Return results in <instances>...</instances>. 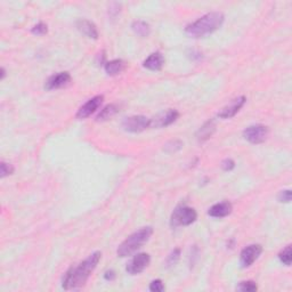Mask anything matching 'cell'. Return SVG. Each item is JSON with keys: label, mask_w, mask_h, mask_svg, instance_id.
<instances>
[{"label": "cell", "mask_w": 292, "mask_h": 292, "mask_svg": "<svg viewBox=\"0 0 292 292\" xmlns=\"http://www.w3.org/2000/svg\"><path fill=\"white\" fill-rule=\"evenodd\" d=\"M102 258L101 251H95L88 258L81 261L78 266L70 267L62 279V288L64 290H77L85 286L89 276L97 267Z\"/></svg>", "instance_id": "cell-1"}, {"label": "cell", "mask_w": 292, "mask_h": 292, "mask_svg": "<svg viewBox=\"0 0 292 292\" xmlns=\"http://www.w3.org/2000/svg\"><path fill=\"white\" fill-rule=\"evenodd\" d=\"M225 16L221 12H210L185 28L186 35L192 38H202L211 35L221 28Z\"/></svg>", "instance_id": "cell-2"}, {"label": "cell", "mask_w": 292, "mask_h": 292, "mask_svg": "<svg viewBox=\"0 0 292 292\" xmlns=\"http://www.w3.org/2000/svg\"><path fill=\"white\" fill-rule=\"evenodd\" d=\"M152 234L153 229L151 226L143 227V229L136 231L135 233L129 235L126 240L119 245V248L117 250V256L124 258L135 253L137 250L142 248L144 244L149 242Z\"/></svg>", "instance_id": "cell-3"}, {"label": "cell", "mask_w": 292, "mask_h": 292, "mask_svg": "<svg viewBox=\"0 0 292 292\" xmlns=\"http://www.w3.org/2000/svg\"><path fill=\"white\" fill-rule=\"evenodd\" d=\"M198 219V214L191 207L187 206H178L173 211L170 217V226L173 229L179 226H189Z\"/></svg>", "instance_id": "cell-4"}, {"label": "cell", "mask_w": 292, "mask_h": 292, "mask_svg": "<svg viewBox=\"0 0 292 292\" xmlns=\"http://www.w3.org/2000/svg\"><path fill=\"white\" fill-rule=\"evenodd\" d=\"M122 127L128 132H142L151 127V119L145 116H132L123 120Z\"/></svg>", "instance_id": "cell-5"}, {"label": "cell", "mask_w": 292, "mask_h": 292, "mask_svg": "<svg viewBox=\"0 0 292 292\" xmlns=\"http://www.w3.org/2000/svg\"><path fill=\"white\" fill-rule=\"evenodd\" d=\"M269 129L264 124H252L244 129L243 137L251 144H261L266 140Z\"/></svg>", "instance_id": "cell-6"}, {"label": "cell", "mask_w": 292, "mask_h": 292, "mask_svg": "<svg viewBox=\"0 0 292 292\" xmlns=\"http://www.w3.org/2000/svg\"><path fill=\"white\" fill-rule=\"evenodd\" d=\"M263 253V246L260 244H250L242 250L240 253V264L242 268H248L255 264Z\"/></svg>", "instance_id": "cell-7"}, {"label": "cell", "mask_w": 292, "mask_h": 292, "mask_svg": "<svg viewBox=\"0 0 292 292\" xmlns=\"http://www.w3.org/2000/svg\"><path fill=\"white\" fill-rule=\"evenodd\" d=\"M179 117V112L177 110L169 109L166 112L159 113L153 119H151V127L150 128H164L168 127L174 122H176Z\"/></svg>", "instance_id": "cell-8"}, {"label": "cell", "mask_w": 292, "mask_h": 292, "mask_svg": "<svg viewBox=\"0 0 292 292\" xmlns=\"http://www.w3.org/2000/svg\"><path fill=\"white\" fill-rule=\"evenodd\" d=\"M150 263L151 257L149 253H138L127 264L126 272L130 275H137L149 266Z\"/></svg>", "instance_id": "cell-9"}, {"label": "cell", "mask_w": 292, "mask_h": 292, "mask_svg": "<svg viewBox=\"0 0 292 292\" xmlns=\"http://www.w3.org/2000/svg\"><path fill=\"white\" fill-rule=\"evenodd\" d=\"M104 96L103 95H97L93 98H90L83 104L80 109L78 110L77 112V117L78 119H86L97 111L98 109L101 108V105L103 104Z\"/></svg>", "instance_id": "cell-10"}, {"label": "cell", "mask_w": 292, "mask_h": 292, "mask_svg": "<svg viewBox=\"0 0 292 292\" xmlns=\"http://www.w3.org/2000/svg\"><path fill=\"white\" fill-rule=\"evenodd\" d=\"M245 102H246L245 96H240V97L234 98V100L231 101L229 104L224 106L221 111L218 112V117H221V119H231V117H235L236 116V113L243 108Z\"/></svg>", "instance_id": "cell-11"}, {"label": "cell", "mask_w": 292, "mask_h": 292, "mask_svg": "<svg viewBox=\"0 0 292 292\" xmlns=\"http://www.w3.org/2000/svg\"><path fill=\"white\" fill-rule=\"evenodd\" d=\"M71 82V75L69 72H59L58 74L52 75L48 78V80L45 83V89L54 90L63 88Z\"/></svg>", "instance_id": "cell-12"}, {"label": "cell", "mask_w": 292, "mask_h": 292, "mask_svg": "<svg viewBox=\"0 0 292 292\" xmlns=\"http://www.w3.org/2000/svg\"><path fill=\"white\" fill-rule=\"evenodd\" d=\"M233 210V206L230 201H223V202L216 203L208 210V215L214 218H224L231 215Z\"/></svg>", "instance_id": "cell-13"}, {"label": "cell", "mask_w": 292, "mask_h": 292, "mask_svg": "<svg viewBox=\"0 0 292 292\" xmlns=\"http://www.w3.org/2000/svg\"><path fill=\"white\" fill-rule=\"evenodd\" d=\"M165 65V58L160 52H155L143 62V66L150 71H160Z\"/></svg>", "instance_id": "cell-14"}, {"label": "cell", "mask_w": 292, "mask_h": 292, "mask_svg": "<svg viewBox=\"0 0 292 292\" xmlns=\"http://www.w3.org/2000/svg\"><path fill=\"white\" fill-rule=\"evenodd\" d=\"M216 131V122L214 120H208L196 131V139L199 143H204L212 137Z\"/></svg>", "instance_id": "cell-15"}, {"label": "cell", "mask_w": 292, "mask_h": 292, "mask_svg": "<svg viewBox=\"0 0 292 292\" xmlns=\"http://www.w3.org/2000/svg\"><path fill=\"white\" fill-rule=\"evenodd\" d=\"M77 29L82 33V35L90 38V39H98L97 28L93 22H90L88 20H79L77 21Z\"/></svg>", "instance_id": "cell-16"}, {"label": "cell", "mask_w": 292, "mask_h": 292, "mask_svg": "<svg viewBox=\"0 0 292 292\" xmlns=\"http://www.w3.org/2000/svg\"><path fill=\"white\" fill-rule=\"evenodd\" d=\"M105 72L109 75H117L126 69V62L122 59H113L110 62H106L104 65Z\"/></svg>", "instance_id": "cell-17"}, {"label": "cell", "mask_w": 292, "mask_h": 292, "mask_svg": "<svg viewBox=\"0 0 292 292\" xmlns=\"http://www.w3.org/2000/svg\"><path fill=\"white\" fill-rule=\"evenodd\" d=\"M120 111V106L117 104H109L104 106L103 109L101 110V112L98 113V116L96 117L97 121H106L111 117H115L117 112Z\"/></svg>", "instance_id": "cell-18"}, {"label": "cell", "mask_w": 292, "mask_h": 292, "mask_svg": "<svg viewBox=\"0 0 292 292\" xmlns=\"http://www.w3.org/2000/svg\"><path fill=\"white\" fill-rule=\"evenodd\" d=\"M131 29L136 35L142 37V38H146L150 36L151 33V28L150 25L144 21H135L134 23L131 24Z\"/></svg>", "instance_id": "cell-19"}, {"label": "cell", "mask_w": 292, "mask_h": 292, "mask_svg": "<svg viewBox=\"0 0 292 292\" xmlns=\"http://www.w3.org/2000/svg\"><path fill=\"white\" fill-rule=\"evenodd\" d=\"M279 259L281 263L286 266H290L292 261V251H291V245H287L282 251L279 253Z\"/></svg>", "instance_id": "cell-20"}, {"label": "cell", "mask_w": 292, "mask_h": 292, "mask_svg": "<svg viewBox=\"0 0 292 292\" xmlns=\"http://www.w3.org/2000/svg\"><path fill=\"white\" fill-rule=\"evenodd\" d=\"M183 145H184V143L181 142V140H178V139L170 140V142L166 144L164 150L168 153H175V152H177V151L181 150Z\"/></svg>", "instance_id": "cell-21"}, {"label": "cell", "mask_w": 292, "mask_h": 292, "mask_svg": "<svg viewBox=\"0 0 292 292\" xmlns=\"http://www.w3.org/2000/svg\"><path fill=\"white\" fill-rule=\"evenodd\" d=\"M180 258V249L177 248V249H174L172 253L168 256L166 260V267H174L175 265L178 263V260H179Z\"/></svg>", "instance_id": "cell-22"}, {"label": "cell", "mask_w": 292, "mask_h": 292, "mask_svg": "<svg viewBox=\"0 0 292 292\" xmlns=\"http://www.w3.org/2000/svg\"><path fill=\"white\" fill-rule=\"evenodd\" d=\"M236 289L238 291H243V292H255L258 290V286L256 282L253 281H243L238 284Z\"/></svg>", "instance_id": "cell-23"}, {"label": "cell", "mask_w": 292, "mask_h": 292, "mask_svg": "<svg viewBox=\"0 0 292 292\" xmlns=\"http://www.w3.org/2000/svg\"><path fill=\"white\" fill-rule=\"evenodd\" d=\"M14 173V167L10 164H6V162H1L0 164V177L5 178L7 176L12 175Z\"/></svg>", "instance_id": "cell-24"}, {"label": "cell", "mask_w": 292, "mask_h": 292, "mask_svg": "<svg viewBox=\"0 0 292 292\" xmlns=\"http://www.w3.org/2000/svg\"><path fill=\"white\" fill-rule=\"evenodd\" d=\"M47 31H48L47 24L43 23V22H40V23H38L37 25L33 26L32 30H31V32L35 36H44V35H46Z\"/></svg>", "instance_id": "cell-25"}, {"label": "cell", "mask_w": 292, "mask_h": 292, "mask_svg": "<svg viewBox=\"0 0 292 292\" xmlns=\"http://www.w3.org/2000/svg\"><path fill=\"white\" fill-rule=\"evenodd\" d=\"M165 289L166 288H165L164 282L159 279L152 281V282H151V284H150V290L152 292H162V291H165Z\"/></svg>", "instance_id": "cell-26"}, {"label": "cell", "mask_w": 292, "mask_h": 292, "mask_svg": "<svg viewBox=\"0 0 292 292\" xmlns=\"http://www.w3.org/2000/svg\"><path fill=\"white\" fill-rule=\"evenodd\" d=\"M279 201L280 202L289 203L291 201V191L290 189H286V191L280 192L279 194Z\"/></svg>", "instance_id": "cell-27"}, {"label": "cell", "mask_w": 292, "mask_h": 292, "mask_svg": "<svg viewBox=\"0 0 292 292\" xmlns=\"http://www.w3.org/2000/svg\"><path fill=\"white\" fill-rule=\"evenodd\" d=\"M222 168L224 172H232L235 168V162L232 159H225V160L222 162Z\"/></svg>", "instance_id": "cell-28"}, {"label": "cell", "mask_w": 292, "mask_h": 292, "mask_svg": "<svg viewBox=\"0 0 292 292\" xmlns=\"http://www.w3.org/2000/svg\"><path fill=\"white\" fill-rule=\"evenodd\" d=\"M116 278H117L116 272H115V271H112V269H110V271H106V272H105L104 279H105L106 281H110V282H111V281L116 280Z\"/></svg>", "instance_id": "cell-29"}, {"label": "cell", "mask_w": 292, "mask_h": 292, "mask_svg": "<svg viewBox=\"0 0 292 292\" xmlns=\"http://www.w3.org/2000/svg\"><path fill=\"white\" fill-rule=\"evenodd\" d=\"M5 77H6V70H5V67H1V77H0V79H1V80H3V79H5Z\"/></svg>", "instance_id": "cell-30"}]
</instances>
